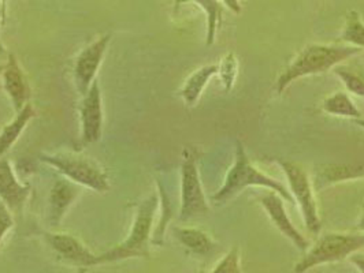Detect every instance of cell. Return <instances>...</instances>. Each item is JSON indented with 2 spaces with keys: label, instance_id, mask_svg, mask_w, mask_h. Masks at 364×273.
Here are the masks:
<instances>
[{
  "label": "cell",
  "instance_id": "obj_1",
  "mask_svg": "<svg viewBox=\"0 0 364 273\" xmlns=\"http://www.w3.org/2000/svg\"><path fill=\"white\" fill-rule=\"evenodd\" d=\"M360 52L362 50L353 45L310 44L293 57L288 67L278 77L275 91L278 94H282L291 87L293 81L309 75L328 73L337 65Z\"/></svg>",
  "mask_w": 364,
  "mask_h": 273
},
{
  "label": "cell",
  "instance_id": "obj_2",
  "mask_svg": "<svg viewBox=\"0 0 364 273\" xmlns=\"http://www.w3.org/2000/svg\"><path fill=\"white\" fill-rule=\"evenodd\" d=\"M251 186L266 187L269 190H273L275 193H278L284 200L288 201L289 204H294L291 191H288V189L282 183L275 181L267 174L259 171L255 165H252L248 155H247L245 146L240 140H237L235 164L229 168V171L225 177V182L220 186L218 191L215 194H213L211 200L218 205L226 204L228 201L232 200L242 190H245L247 187H251Z\"/></svg>",
  "mask_w": 364,
  "mask_h": 273
},
{
  "label": "cell",
  "instance_id": "obj_3",
  "mask_svg": "<svg viewBox=\"0 0 364 273\" xmlns=\"http://www.w3.org/2000/svg\"><path fill=\"white\" fill-rule=\"evenodd\" d=\"M159 206V196L151 194L137 204L128 237L109 252L99 255V265L121 262L129 258H149L154 218Z\"/></svg>",
  "mask_w": 364,
  "mask_h": 273
},
{
  "label": "cell",
  "instance_id": "obj_4",
  "mask_svg": "<svg viewBox=\"0 0 364 273\" xmlns=\"http://www.w3.org/2000/svg\"><path fill=\"white\" fill-rule=\"evenodd\" d=\"M362 249H364V233H326L309 247L303 258L294 265V273H306L319 265L344 261Z\"/></svg>",
  "mask_w": 364,
  "mask_h": 273
},
{
  "label": "cell",
  "instance_id": "obj_5",
  "mask_svg": "<svg viewBox=\"0 0 364 273\" xmlns=\"http://www.w3.org/2000/svg\"><path fill=\"white\" fill-rule=\"evenodd\" d=\"M40 160L54 167L66 179L78 186L91 189L97 193H106L109 190L107 172L91 157L81 153L59 152L54 155L43 153Z\"/></svg>",
  "mask_w": 364,
  "mask_h": 273
},
{
  "label": "cell",
  "instance_id": "obj_6",
  "mask_svg": "<svg viewBox=\"0 0 364 273\" xmlns=\"http://www.w3.org/2000/svg\"><path fill=\"white\" fill-rule=\"evenodd\" d=\"M275 163L281 167L288 179L289 191L294 202L299 205L307 231L318 235L322 230V220L319 216L318 204L314 196V187L307 169L301 164L291 160L277 159Z\"/></svg>",
  "mask_w": 364,
  "mask_h": 273
},
{
  "label": "cell",
  "instance_id": "obj_7",
  "mask_svg": "<svg viewBox=\"0 0 364 273\" xmlns=\"http://www.w3.org/2000/svg\"><path fill=\"white\" fill-rule=\"evenodd\" d=\"M199 152L196 147H185L181 162V205L180 220L185 221L198 215L210 212V205L205 199L201 184L199 167Z\"/></svg>",
  "mask_w": 364,
  "mask_h": 273
},
{
  "label": "cell",
  "instance_id": "obj_8",
  "mask_svg": "<svg viewBox=\"0 0 364 273\" xmlns=\"http://www.w3.org/2000/svg\"><path fill=\"white\" fill-rule=\"evenodd\" d=\"M109 41L111 35H103L77 55L73 69L74 85L81 97L88 93L92 84L96 81V75L103 63Z\"/></svg>",
  "mask_w": 364,
  "mask_h": 273
},
{
  "label": "cell",
  "instance_id": "obj_9",
  "mask_svg": "<svg viewBox=\"0 0 364 273\" xmlns=\"http://www.w3.org/2000/svg\"><path fill=\"white\" fill-rule=\"evenodd\" d=\"M43 237L50 249L63 262L82 271L99 265V255H93L78 238L66 233H44Z\"/></svg>",
  "mask_w": 364,
  "mask_h": 273
},
{
  "label": "cell",
  "instance_id": "obj_10",
  "mask_svg": "<svg viewBox=\"0 0 364 273\" xmlns=\"http://www.w3.org/2000/svg\"><path fill=\"white\" fill-rule=\"evenodd\" d=\"M80 123H81V143L84 145L95 144L103 135V100L97 81L92 84L88 93L81 97L80 103Z\"/></svg>",
  "mask_w": 364,
  "mask_h": 273
},
{
  "label": "cell",
  "instance_id": "obj_11",
  "mask_svg": "<svg viewBox=\"0 0 364 273\" xmlns=\"http://www.w3.org/2000/svg\"><path fill=\"white\" fill-rule=\"evenodd\" d=\"M260 205L266 211L267 216L272 220L275 228L291 240V243L301 252H307L310 242L300 234V231L293 225L291 218L285 209V200L273 190H269L260 196Z\"/></svg>",
  "mask_w": 364,
  "mask_h": 273
},
{
  "label": "cell",
  "instance_id": "obj_12",
  "mask_svg": "<svg viewBox=\"0 0 364 273\" xmlns=\"http://www.w3.org/2000/svg\"><path fill=\"white\" fill-rule=\"evenodd\" d=\"M3 88L7 93L16 113L31 103L32 88L23 69L14 54H9L4 70L1 73Z\"/></svg>",
  "mask_w": 364,
  "mask_h": 273
},
{
  "label": "cell",
  "instance_id": "obj_13",
  "mask_svg": "<svg viewBox=\"0 0 364 273\" xmlns=\"http://www.w3.org/2000/svg\"><path fill=\"white\" fill-rule=\"evenodd\" d=\"M31 191V186L19 182L10 162L7 159H0V201L13 216L22 213Z\"/></svg>",
  "mask_w": 364,
  "mask_h": 273
},
{
  "label": "cell",
  "instance_id": "obj_14",
  "mask_svg": "<svg viewBox=\"0 0 364 273\" xmlns=\"http://www.w3.org/2000/svg\"><path fill=\"white\" fill-rule=\"evenodd\" d=\"M81 190L78 184L62 178L54 183L48 197V223L53 227H59L68 209L78 199Z\"/></svg>",
  "mask_w": 364,
  "mask_h": 273
},
{
  "label": "cell",
  "instance_id": "obj_15",
  "mask_svg": "<svg viewBox=\"0 0 364 273\" xmlns=\"http://www.w3.org/2000/svg\"><path fill=\"white\" fill-rule=\"evenodd\" d=\"M37 116L36 109L32 103H28L23 108L17 112L16 118L7 123L0 131V159L18 141L21 134L28 126V123Z\"/></svg>",
  "mask_w": 364,
  "mask_h": 273
},
{
  "label": "cell",
  "instance_id": "obj_16",
  "mask_svg": "<svg viewBox=\"0 0 364 273\" xmlns=\"http://www.w3.org/2000/svg\"><path fill=\"white\" fill-rule=\"evenodd\" d=\"M360 178H364V163L328 164L323 165L316 174L318 187Z\"/></svg>",
  "mask_w": 364,
  "mask_h": 273
},
{
  "label": "cell",
  "instance_id": "obj_17",
  "mask_svg": "<svg viewBox=\"0 0 364 273\" xmlns=\"http://www.w3.org/2000/svg\"><path fill=\"white\" fill-rule=\"evenodd\" d=\"M217 74H218V65H207L191 74L186 78L181 89L183 103L188 107H193L199 101L201 93L205 89L210 79Z\"/></svg>",
  "mask_w": 364,
  "mask_h": 273
},
{
  "label": "cell",
  "instance_id": "obj_18",
  "mask_svg": "<svg viewBox=\"0 0 364 273\" xmlns=\"http://www.w3.org/2000/svg\"><path fill=\"white\" fill-rule=\"evenodd\" d=\"M173 234L183 247L195 255H205L214 249V242L204 231L189 227H174Z\"/></svg>",
  "mask_w": 364,
  "mask_h": 273
},
{
  "label": "cell",
  "instance_id": "obj_19",
  "mask_svg": "<svg viewBox=\"0 0 364 273\" xmlns=\"http://www.w3.org/2000/svg\"><path fill=\"white\" fill-rule=\"evenodd\" d=\"M182 3H195L198 4L203 11L205 13L207 17V36H205V44L213 45L215 43V37L218 28L222 22V13H223V6L222 1L219 0H181Z\"/></svg>",
  "mask_w": 364,
  "mask_h": 273
},
{
  "label": "cell",
  "instance_id": "obj_20",
  "mask_svg": "<svg viewBox=\"0 0 364 273\" xmlns=\"http://www.w3.org/2000/svg\"><path fill=\"white\" fill-rule=\"evenodd\" d=\"M322 109L328 115L349 118L353 121L362 118V112L344 91H336L334 94L325 99L322 103Z\"/></svg>",
  "mask_w": 364,
  "mask_h": 273
},
{
  "label": "cell",
  "instance_id": "obj_21",
  "mask_svg": "<svg viewBox=\"0 0 364 273\" xmlns=\"http://www.w3.org/2000/svg\"><path fill=\"white\" fill-rule=\"evenodd\" d=\"M343 41L348 45L364 50V22L360 14L355 10L346 14V25L341 35Z\"/></svg>",
  "mask_w": 364,
  "mask_h": 273
},
{
  "label": "cell",
  "instance_id": "obj_22",
  "mask_svg": "<svg viewBox=\"0 0 364 273\" xmlns=\"http://www.w3.org/2000/svg\"><path fill=\"white\" fill-rule=\"evenodd\" d=\"M158 184V193H159V204L162 205V215H161V220L152 234V239L151 243L155 246H162L164 242V234L167 230V225L170 223V220L173 218V208H171V202L167 196V191L164 190V186L162 182L158 179L156 181Z\"/></svg>",
  "mask_w": 364,
  "mask_h": 273
},
{
  "label": "cell",
  "instance_id": "obj_23",
  "mask_svg": "<svg viewBox=\"0 0 364 273\" xmlns=\"http://www.w3.org/2000/svg\"><path fill=\"white\" fill-rule=\"evenodd\" d=\"M218 74L222 79L225 91H230L235 87L238 74V60L233 52H228L218 65Z\"/></svg>",
  "mask_w": 364,
  "mask_h": 273
},
{
  "label": "cell",
  "instance_id": "obj_24",
  "mask_svg": "<svg viewBox=\"0 0 364 273\" xmlns=\"http://www.w3.org/2000/svg\"><path fill=\"white\" fill-rule=\"evenodd\" d=\"M334 73L337 74V77L344 82L346 89L349 93L364 97V77L360 74L350 72L348 69L343 67H337L334 69Z\"/></svg>",
  "mask_w": 364,
  "mask_h": 273
},
{
  "label": "cell",
  "instance_id": "obj_25",
  "mask_svg": "<svg viewBox=\"0 0 364 273\" xmlns=\"http://www.w3.org/2000/svg\"><path fill=\"white\" fill-rule=\"evenodd\" d=\"M240 247H232L225 255L211 273H242L240 265Z\"/></svg>",
  "mask_w": 364,
  "mask_h": 273
},
{
  "label": "cell",
  "instance_id": "obj_26",
  "mask_svg": "<svg viewBox=\"0 0 364 273\" xmlns=\"http://www.w3.org/2000/svg\"><path fill=\"white\" fill-rule=\"evenodd\" d=\"M13 227H14V216L6 208V205L0 201V245L4 240L6 235L13 230Z\"/></svg>",
  "mask_w": 364,
  "mask_h": 273
},
{
  "label": "cell",
  "instance_id": "obj_27",
  "mask_svg": "<svg viewBox=\"0 0 364 273\" xmlns=\"http://www.w3.org/2000/svg\"><path fill=\"white\" fill-rule=\"evenodd\" d=\"M349 261L358 268V271L360 273H364V255H355L349 257Z\"/></svg>",
  "mask_w": 364,
  "mask_h": 273
},
{
  "label": "cell",
  "instance_id": "obj_28",
  "mask_svg": "<svg viewBox=\"0 0 364 273\" xmlns=\"http://www.w3.org/2000/svg\"><path fill=\"white\" fill-rule=\"evenodd\" d=\"M220 1L223 3V6H226L233 13H236V14L241 13V3H240V0H220Z\"/></svg>",
  "mask_w": 364,
  "mask_h": 273
},
{
  "label": "cell",
  "instance_id": "obj_29",
  "mask_svg": "<svg viewBox=\"0 0 364 273\" xmlns=\"http://www.w3.org/2000/svg\"><path fill=\"white\" fill-rule=\"evenodd\" d=\"M6 18H7V13L4 11V7H3V1L0 0V29H1V26H4V23H6ZM0 50H3L1 44H0Z\"/></svg>",
  "mask_w": 364,
  "mask_h": 273
},
{
  "label": "cell",
  "instance_id": "obj_30",
  "mask_svg": "<svg viewBox=\"0 0 364 273\" xmlns=\"http://www.w3.org/2000/svg\"><path fill=\"white\" fill-rule=\"evenodd\" d=\"M356 228H358L359 231L364 233V204L363 209H362V215H360V218H359V221H358V225H356Z\"/></svg>",
  "mask_w": 364,
  "mask_h": 273
},
{
  "label": "cell",
  "instance_id": "obj_31",
  "mask_svg": "<svg viewBox=\"0 0 364 273\" xmlns=\"http://www.w3.org/2000/svg\"><path fill=\"white\" fill-rule=\"evenodd\" d=\"M355 123H356V125H358V126H360V128H364L363 118H360V119H355Z\"/></svg>",
  "mask_w": 364,
  "mask_h": 273
},
{
  "label": "cell",
  "instance_id": "obj_32",
  "mask_svg": "<svg viewBox=\"0 0 364 273\" xmlns=\"http://www.w3.org/2000/svg\"><path fill=\"white\" fill-rule=\"evenodd\" d=\"M180 1L181 0H174V13L177 14V11H178V9H180Z\"/></svg>",
  "mask_w": 364,
  "mask_h": 273
},
{
  "label": "cell",
  "instance_id": "obj_33",
  "mask_svg": "<svg viewBox=\"0 0 364 273\" xmlns=\"http://www.w3.org/2000/svg\"><path fill=\"white\" fill-rule=\"evenodd\" d=\"M1 1H3V7H4V11L7 13V1H9V0H1Z\"/></svg>",
  "mask_w": 364,
  "mask_h": 273
},
{
  "label": "cell",
  "instance_id": "obj_34",
  "mask_svg": "<svg viewBox=\"0 0 364 273\" xmlns=\"http://www.w3.org/2000/svg\"><path fill=\"white\" fill-rule=\"evenodd\" d=\"M4 66H6V63H0V75H1L3 70H4Z\"/></svg>",
  "mask_w": 364,
  "mask_h": 273
},
{
  "label": "cell",
  "instance_id": "obj_35",
  "mask_svg": "<svg viewBox=\"0 0 364 273\" xmlns=\"http://www.w3.org/2000/svg\"><path fill=\"white\" fill-rule=\"evenodd\" d=\"M199 273H205V272H204V271H203V269H201L200 272H199Z\"/></svg>",
  "mask_w": 364,
  "mask_h": 273
}]
</instances>
